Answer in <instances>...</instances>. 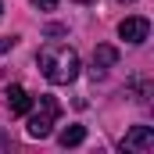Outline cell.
I'll use <instances>...</instances> for the list:
<instances>
[{"instance_id":"6da1fadb","label":"cell","mask_w":154,"mask_h":154,"mask_svg":"<svg viewBox=\"0 0 154 154\" xmlns=\"http://www.w3.org/2000/svg\"><path fill=\"white\" fill-rule=\"evenodd\" d=\"M36 65L47 75V82H54V86H65V82H72L79 75V54L68 43H47L36 54Z\"/></svg>"},{"instance_id":"7a4b0ae2","label":"cell","mask_w":154,"mask_h":154,"mask_svg":"<svg viewBox=\"0 0 154 154\" xmlns=\"http://www.w3.org/2000/svg\"><path fill=\"white\" fill-rule=\"evenodd\" d=\"M57 115H61V104H57L54 97H39L36 115L29 118V136H32V140H43V136H50V129H54Z\"/></svg>"},{"instance_id":"3957f363","label":"cell","mask_w":154,"mask_h":154,"mask_svg":"<svg viewBox=\"0 0 154 154\" xmlns=\"http://www.w3.org/2000/svg\"><path fill=\"white\" fill-rule=\"evenodd\" d=\"M154 147V129L151 125H133L122 136V151H151Z\"/></svg>"},{"instance_id":"277c9868","label":"cell","mask_w":154,"mask_h":154,"mask_svg":"<svg viewBox=\"0 0 154 154\" xmlns=\"http://www.w3.org/2000/svg\"><path fill=\"white\" fill-rule=\"evenodd\" d=\"M118 36L125 39V43H147L151 22H147V18H125V22L118 25Z\"/></svg>"},{"instance_id":"5b68a950","label":"cell","mask_w":154,"mask_h":154,"mask_svg":"<svg viewBox=\"0 0 154 154\" xmlns=\"http://www.w3.org/2000/svg\"><path fill=\"white\" fill-rule=\"evenodd\" d=\"M4 104H7V111H11V115H29L32 97H29L22 86H7V90H4Z\"/></svg>"},{"instance_id":"8992f818","label":"cell","mask_w":154,"mask_h":154,"mask_svg":"<svg viewBox=\"0 0 154 154\" xmlns=\"http://www.w3.org/2000/svg\"><path fill=\"white\" fill-rule=\"evenodd\" d=\"M115 61H118V50H115V47H108V43H100V47L93 50V75H104Z\"/></svg>"},{"instance_id":"52a82bcc","label":"cell","mask_w":154,"mask_h":154,"mask_svg":"<svg viewBox=\"0 0 154 154\" xmlns=\"http://www.w3.org/2000/svg\"><path fill=\"white\" fill-rule=\"evenodd\" d=\"M82 140H86V129H82V125H68V129L61 133V147H79Z\"/></svg>"},{"instance_id":"ba28073f","label":"cell","mask_w":154,"mask_h":154,"mask_svg":"<svg viewBox=\"0 0 154 154\" xmlns=\"http://www.w3.org/2000/svg\"><path fill=\"white\" fill-rule=\"evenodd\" d=\"M61 0H32V7H39V11H54Z\"/></svg>"},{"instance_id":"9c48e42d","label":"cell","mask_w":154,"mask_h":154,"mask_svg":"<svg viewBox=\"0 0 154 154\" xmlns=\"http://www.w3.org/2000/svg\"><path fill=\"white\" fill-rule=\"evenodd\" d=\"M7 147H11V136H7V133H0V151H7Z\"/></svg>"},{"instance_id":"30bf717a","label":"cell","mask_w":154,"mask_h":154,"mask_svg":"<svg viewBox=\"0 0 154 154\" xmlns=\"http://www.w3.org/2000/svg\"><path fill=\"white\" fill-rule=\"evenodd\" d=\"M122 4H136V0H122Z\"/></svg>"},{"instance_id":"8fae6325","label":"cell","mask_w":154,"mask_h":154,"mask_svg":"<svg viewBox=\"0 0 154 154\" xmlns=\"http://www.w3.org/2000/svg\"><path fill=\"white\" fill-rule=\"evenodd\" d=\"M0 14H4V4H0Z\"/></svg>"},{"instance_id":"7c38bea8","label":"cell","mask_w":154,"mask_h":154,"mask_svg":"<svg viewBox=\"0 0 154 154\" xmlns=\"http://www.w3.org/2000/svg\"><path fill=\"white\" fill-rule=\"evenodd\" d=\"M82 4H90V0H82Z\"/></svg>"}]
</instances>
